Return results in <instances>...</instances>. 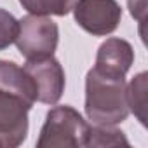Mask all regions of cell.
Wrapping results in <instances>:
<instances>
[{
	"label": "cell",
	"instance_id": "6da1fadb",
	"mask_svg": "<svg viewBox=\"0 0 148 148\" xmlns=\"http://www.w3.org/2000/svg\"><path fill=\"white\" fill-rule=\"evenodd\" d=\"M35 101V84L25 68L0 59V148H16L26 139L28 112Z\"/></svg>",
	"mask_w": 148,
	"mask_h": 148
},
{
	"label": "cell",
	"instance_id": "7a4b0ae2",
	"mask_svg": "<svg viewBox=\"0 0 148 148\" xmlns=\"http://www.w3.org/2000/svg\"><path fill=\"white\" fill-rule=\"evenodd\" d=\"M86 115L94 125H115L127 119L125 77H112L89 70L86 79Z\"/></svg>",
	"mask_w": 148,
	"mask_h": 148
},
{
	"label": "cell",
	"instance_id": "3957f363",
	"mask_svg": "<svg viewBox=\"0 0 148 148\" xmlns=\"http://www.w3.org/2000/svg\"><path fill=\"white\" fill-rule=\"evenodd\" d=\"M91 125L71 106L49 110L37 141V148H79L87 146Z\"/></svg>",
	"mask_w": 148,
	"mask_h": 148
},
{
	"label": "cell",
	"instance_id": "277c9868",
	"mask_svg": "<svg viewBox=\"0 0 148 148\" xmlns=\"http://www.w3.org/2000/svg\"><path fill=\"white\" fill-rule=\"evenodd\" d=\"M59 40L58 25L45 16H25L19 19L16 45L21 56L28 59H40L52 56Z\"/></svg>",
	"mask_w": 148,
	"mask_h": 148
},
{
	"label": "cell",
	"instance_id": "5b68a950",
	"mask_svg": "<svg viewBox=\"0 0 148 148\" xmlns=\"http://www.w3.org/2000/svg\"><path fill=\"white\" fill-rule=\"evenodd\" d=\"M73 14L82 30L96 37L113 33L122 19V9L117 0H77Z\"/></svg>",
	"mask_w": 148,
	"mask_h": 148
},
{
	"label": "cell",
	"instance_id": "8992f818",
	"mask_svg": "<svg viewBox=\"0 0 148 148\" xmlns=\"http://www.w3.org/2000/svg\"><path fill=\"white\" fill-rule=\"evenodd\" d=\"M35 84L37 101L45 105H56L64 91V71L54 56L28 59L23 66Z\"/></svg>",
	"mask_w": 148,
	"mask_h": 148
},
{
	"label": "cell",
	"instance_id": "52a82bcc",
	"mask_svg": "<svg viewBox=\"0 0 148 148\" xmlns=\"http://www.w3.org/2000/svg\"><path fill=\"white\" fill-rule=\"evenodd\" d=\"M134 63V51L129 42L122 38H108L99 45L96 56V70L112 77H125Z\"/></svg>",
	"mask_w": 148,
	"mask_h": 148
},
{
	"label": "cell",
	"instance_id": "ba28073f",
	"mask_svg": "<svg viewBox=\"0 0 148 148\" xmlns=\"http://www.w3.org/2000/svg\"><path fill=\"white\" fill-rule=\"evenodd\" d=\"M146 79H148V75L145 71L138 73L131 80V84L127 86L129 112H132L143 125L146 124Z\"/></svg>",
	"mask_w": 148,
	"mask_h": 148
},
{
	"label": "cell",
	"instance_id": "9c48e42d",
	"mask_svg": "<svg viewBox=\"0 0 148 148\" xmlns=\"http://www.w3.org/2000/svg\"><path fill=\"white\" fill-rule=\"evenodd\" d=\"M77 0H19L23 9L35 16H66Z\"/></svg>",
	"mask_w": 148,
	"mask_h": 148
},
{
	"label": "cell",
	"instance_id": "30bf717a",
	"mask_svg": "<svg viewBox=\"0 0 148 148\" xmlns=\"http://www.w3.org/2000/svg\"><path fill=\"white\" fill-rule=\"evenodd\" d=\"M129 146L124 132L115 129L113 125H94L89 129L87 146Z\"/></svg>",
	"mask_w": 148,
	"mask_h": 148
},
{
	"label": "cell",
	"instance_id": "8fae6325",
	"mask_svg": "<svg viewBox=\"0 0 148 148\" xmlns=\"http://www.w3.org/2000/svg\"><path fill=\"white\" fill-rule=\"evenodd\" d=\"M19 21L7 11L0 9V51L7 49L18 35Z\"/></svg>",
	"mask_w": 148,
	"mask_h": 148
},
{
	"label": "cell",
	"instance_id": "7c38bea8",
	"mask_svg": "<svg viewBox=\"0 0 148 148\" xmlns=\"http://www.w3.org/2000/svg\"><path fill=\"white\" fill-rule=\"evenodd\" d=\"M127 4H129L131 14L139 23H143L145 21V12H146V0H127Z\"/></svg>",
	"mask_w": 148,
	"mask_h": 148
}]
</instances>
